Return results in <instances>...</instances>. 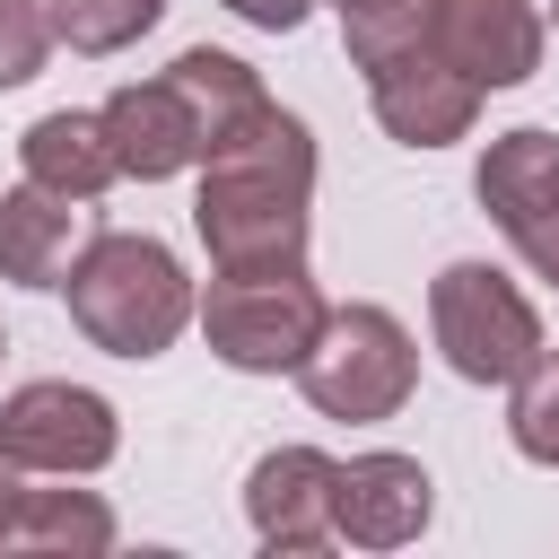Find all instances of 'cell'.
I'll list each match as a JSON object with an SVG mask.
<instances>
[{
    "label": "cell",
    "instance_id": "cell-15",
    "mask_svg": "<svg viewBox=\"0 0 559 559\" xmlns=\"http://www.w3.org/2000/svg\"><path fill=\"white\" fill-rule=\"evenodd\" d=\"M0 550H70V559H96V550H114V507L96 489H17V507L0 524Z\"/></svg>",
    "mask_w": 559,
    "mask_h": 559
},
{
    "label": "cell",
    "instance_id": "cell-9",
    "mask_svg": "<svg viewBox=\"0 0 559 559\" xmlns=\"http://www.w3.org/2000/svg\"><path fill=\"white\" fill-rule=\"evenodd\" d=\"M367 96H376V122H384L402 148H445V140H463L472 114H480V87H472L437 44H411V52L376 61V70H367Z\"/></svg>",
    "mask_w": 559,
    "mask_h": 559
},
{
    "label": "cell",
    "instance_id": "cell-3",
    "mask_svg": "<svg viewBox=\"0 0 559 559\" xmlns=\"http://www.w3.org/2000/svg\"><path fill=\"white\" fill-rule=\"evenodd\" d=\"M323 288L306 280V262L288 271H218L201 297H192V323L201 341L236 367V376H297V358L314 349L323 332Z\"/></svg>",
    "mask_w": 559,
    "mask_h": 559
},
{
    "label": "cell",
    "instance_id": "cell-22",
    "mask_svg": "<svg viewBox=\"0 0 559 559\" xmlns=\"http://www.w3.org/2000/svg\"><path fill=\"white\" fill-rule=\"evenodd\" d=\"M332 9H341V17H358V9H384V0H332Z\"/></svg>",
    "mask_w": 559,
    "mask_h": 559
},
{
    "label": "cell",
    "instance_id": "cell-21",
    "mask_svg": "<svg viewBox=\"0 0 559 559\" xmlns=\"http://www.w3.org/2000/svg\"><path fill=\"white\" fill-rule=\"evenodd\" d=\"M17 489H26V472H17L9 454H0V524H9V507H17Z\"/></svg>",
    "mask_w": 559,
    "mask_h": 559
},
{
    "label": "cell",
    "instance_id": "cell-5",
    "mask_svg": "<svg viewBox=\"0 0 559 559\" xmlns=\"http://www.w3.org/2000/svg\"><path fill=\"white\" fill-rule=\"evenodd\" d=\"M297 384L323 419H393L419 384V349L384 306H332L314 349L297 358Z\"/></svg>",
    "mask_w": 559,
    "mask_h": 559
},
{
    "label": "cell",
    "instance_id": "cell-7",
    "mask_svg": "<svg viewBox=\"0 0 559 559\" xmlns=\"http://www.w3.org/2000/svg\"><path fill=\"white\" fill-rule=\"evenodd\" d=\"M472 192H480V210L498 218V236L533 262V280L559 288V140H550L542 122L498 131V140L480 148V166H472Z\"/></svg>",
    "mask_w": 559,
    "mask_h": 559
},
{
    "label": "cell",
    "instance_id": "cell-1",
    "mask_svg": "<svg viewBox=\"0 0 559 559\" xmlns=\"http://www.w3.org/2000/svg\"><path fill=\"white\" fill-rule=\"evenodd\" d=\"M306 210H314V131L288 105H262L236 140L201 157L192 227L210 245V271H288L306 262Z\"/></svg>",
    "mask_w": 559,
    "mask_h": 559
},
{
    "label": "cell",
    "instance_id": "cell-8",
    "mask_svg": "<svg viewBox=\"0 0 559 559\" xmlns=\"http://www.w3.org/2000/svg\"><path fill=\"white\" fill-rule=\"evenodd\" d=\"M437 515V480L419 472V454H349L332 463V542H358V550H402L419 542Z\"/></svg>",
    "mask_w": 559,
    "mask_h": 559
},
{
    "label": "cell",
    "instance_id": "cell-19",
    "mask_svg": "<svg viewBox=\"0 0 559 559\" xmlns=\"http://www.w3.org/2000/svg\"><path fill=\"white\" fill-rule=\"evenodd\" d=\"M52 61V17L44 0H0V87H26Z\"/></svg>",
    "mask_w": 559,
    "mask_h": 559
},
{
    "label": "cell",
    "instance_id": "cell-10",
    "mask_svg": "<svg viewBox=\"0 0 559 559\" xmlns=\"http://www.w3.org/2000/svg\"><path fill=\"white\" fill-rule=\"evenodd\" d=\"M96 114H105V140H114L122 175H140V183H166V175H183V166H201V157H210L201 114H192V96H183L166 70H157V79L114 87Z\"/></svg>",
    "mask_w": 559,
    "mask_h": 559
},
{
    "label": "cell",
    "instance_id": "cell-4",
    "mask_svg": "<svg viewBox=\"0 0 559 559\" xmlns=\"http://www.w3.org/2000/svg\"><path fill=\"white\" fill-rule=\"evenodd\" d=\"M428 332L463 384H515L542 349V314L498 262H445L428 280Z\"/></svg>",
    "mask_w": 559,
    "mask_h": 559
},
{
    "label": "cell",
    "instance_id": "cell-6",
    "mask_svg": "<svg viewBox=\"0 0 559 559\" xmlns=\"http://www.w3.org/2000/svg\"><path fill=\"white\" fill-rule=\"evenodd\" d=\"M122 445L114 428V402L96 384H70V376H35L0 402V454L17 472H44V480H79V472H105Z\"/></svg>",
    "mask_w": 559,
    "mask_h": 559
},
{
    "label": "cell",
    "instance_id": "cell-14",
    "mask_svg": "<svg viewBox=\"0 0 559 559\" xmlns=\"http://www.w3.org/2000/svg\"><path fill=\"white\" fill-rule=\"evenodd\" d=\"M70 253H79V201H61V192H44V183L0 192V280H17V288H61Z\"/></svg>",
    "mask_w": 559,
    "mask_h": 559
},
{
    "label": "cell",
    "instance_id": "cell-13",
    "mask_svg": "<svg viewBox=\"0 0 559 559\" xmlns=\"http://www.w3.org/2000/svg\"><path fill=\"white\" fill-rule=\"evenodd\" d=\"M17 157H26V183H44L61 201H96L105 183H122V157L105 140V114H87V105L35 114L26 140H17Z\"/></svg>",
    "mask_w": 559,
    "mask_h": 559
},
{
    "label": "cell",
    "instance_id": "cell-11",
    "mask_svg": "<svg viewBox=\"0 0 559 559\" xmlns=\"http://www.w3.org/2000/svg\"><path fill=\"white\" fill-rule=\"evenodd\" d=\"M428 44L489 96V87H524L542 70V17L533 0H437Z\"/></svg>",
    "mask_w": 559,
    "mask_h": 559
},
{
    "label": "cell",
    "instance_id": "cell-18",
    "mask_svg": "<svg viewBox=\"0 0 559 559\" xmlns=\"http://www.w3.org/2000/svg\"><path fill=\"white\" fill-rule=\"evenodd\" d=\"M507 437H515L524 463H550V472H559V349H550V341H542L533 367L507 384Z\"/></svg>",
    "mask_w": 559,
    "mask_h": 559
},
{
    "label": "cell",
    "instance_id": "cell-2",
    "mask_svg": "<svg viewBox=\"0 0 559 559\" xmlns=\"http://www.w3.org/2000/svg\"><path fill=\"white\" fill-rule=\"evenodd\" d=\"M61 297H70V323L105 349V358H157L175 349V332L192 323V280L183 262L157 245V236H131V227H105L70 253L61 271Z\"/></svg>",
    "mask_w": 559,
    "mask_h": 559
},
{
    "label": "cell",
    "instance_id": "cell-17",
    "mask_svg": "<svg viewBox=\"0 0 559 559\" xmlns=\"http://www.w3.org/2000/svg\"><path fill=\"white\" fill-rule=\"evenodd\" d=\"M44 17H52V44L70 52H122L166 17V0H44Z\"/></svg>",
    "mask_w": 559,
    "mask_h": 559
},
{
    "label": "cell",
    "instance_id": "cell-12",
    "mask_svg": "<svg viewBox=\"0 0 559 559\" xmlns=\"http://www.w3.org/2000/svg\"><path fill=\"white\" fill-rule=\"evenodd\" d=\"M245 524L262 550H323L332 542V454L271 445L245 472Z\"/></svg>",
    "mask_w": 559,
    "mask_h": 559
},
{
    "label": "cell",
    "instance_id": "cell-23",
    "mask_svg": "<svg viewBox=\"0 0 559 559\" xmlns=\"http://www.w3.org/2000/svg\"><path fill=\"white\" fill-rule=\"evenodd\" d=\"M0 349H9V341H0Z\"/></svg>",
    "mask_w": 559,
    "mask_h": 559
},
{
    "label": "cell",
    "instance_id": "cell-20",
    "mask_svg": "<svg viewBox=\"0 0 559 559\" xmlns=\"http://www.w3.org/2000/svg\"><path fill=\"white\" fill-rule=\"evenodd\" d=\"M227 9H236V17H245V26H262V35H297V26H306V9H314V0H227Z\"/></svg>",
    "mask_w": 559,
    "mask_h": 559
},
{
    "label": "cell",
    "instance_id": "cell-16",
    "mask_svg": "<svg viewBox=\"0 0 559 559\" xmlns=\"http://www.w3.org/2000/svg\"><path fill=\"white\" fill-rule=\"evenodd\" d=\"M166 79L192 96V114H201V140L218 148V140H236L271 96H262V79L236 61V52H218V44H192V52H175L166 61Z\"/></svg>",
    "mask_w": 559,
    "mask_h": 559
}]
</instances>
